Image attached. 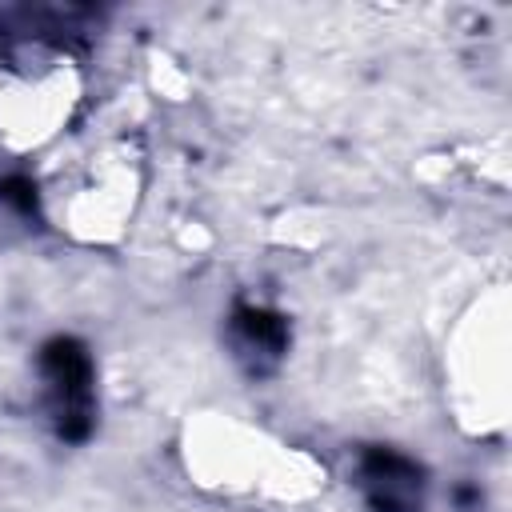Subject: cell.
I'll return each mask as SVG.
<instances>
[{
	"label": "cell",
	"instance_id": "1",
	"mask_svg": "<svg viewBox=\"0 0 512 512\" xmlns=\"http://www.w3.org/2000/svg\"><path fill=\"white\" fill-rule=\"evenodd\" d=\"M176 460L192 488L232 504L296 508L328 488V464L316 452L224 408H196L184 416Z\"/></svg>",
	"mask_w": 512,
	"mask_h": 512
},
{
	"label": "cell",
	"instance_id": "2",
	"mask_svg": "<svg viewBox=\"0 0 512 512\" xmlns=\"http://www.w3.org/2000/svg\"><path fill=\"white\" fill-rule=\"evenodd\" d=\"M152 160L132 128L100 132L68 152H52L36 180V204L52 232L80 248H116L148 196Z\"/></svg>",
	"mask_w": 512,
	"mask_h": 512
},
{
	"label": "cell",
	"instance_id": "3",
	"mask_svg": "<svg viewBox=\"0 0 512 512\" xmlns=\"http://www.w3.org/2000/svg\"><path fill=\"white\" fill-rule=\"evenodd\" d=\"M448 420L468 440H500L512 420V292L484 284L452 320L440 352Z\"/></svg>",
	"mask_w": 512,
	"mask_h": 512
},
{
	"label": "cell",
	"instance_id": "4",
	"mask_svg": "<svg viewBox=\"0 0 512 512\" xmlns=\"http://www.w3.org/2000/svg\"><path fill=\"white\" fill-rule=\"evenodd\" d=\"M88 104L84 60L56 40H8L0 68V156H52Z\"/></svg>",
	"mask_w": 512,
	"mask_h": 512
},
{
	"label": "cell",
	"instance_id": "5",
	"mask_svg": "<svg viewBox=\"0 0 512 512\" xmlns=\"http://www.w3.org/2000/svg\"><path fill=\"white\" fill-rule=\"evenodd\" d=\"M152 84H156V92H160V96H168V100H184L188 76L180 72V64H172V60L156 56V60H152Z\"/></svg>",
	"mask_w": 512,
	"mask_h": 512
},
{
	"label": "cell",
	"instance_id": "6",
	"mask_svg": "<svg viewBox=\"0 0 512 512\" xmlns=\"http://www.w3.org/2000/svg\"><path fill=\"white\" fill-rule=\"evenodd\" d=\"M4 44H8V40H0V68H4Z\"/></svg>",
	"mask_w": 512,
	"mask_h": 512
}]
</instances>
